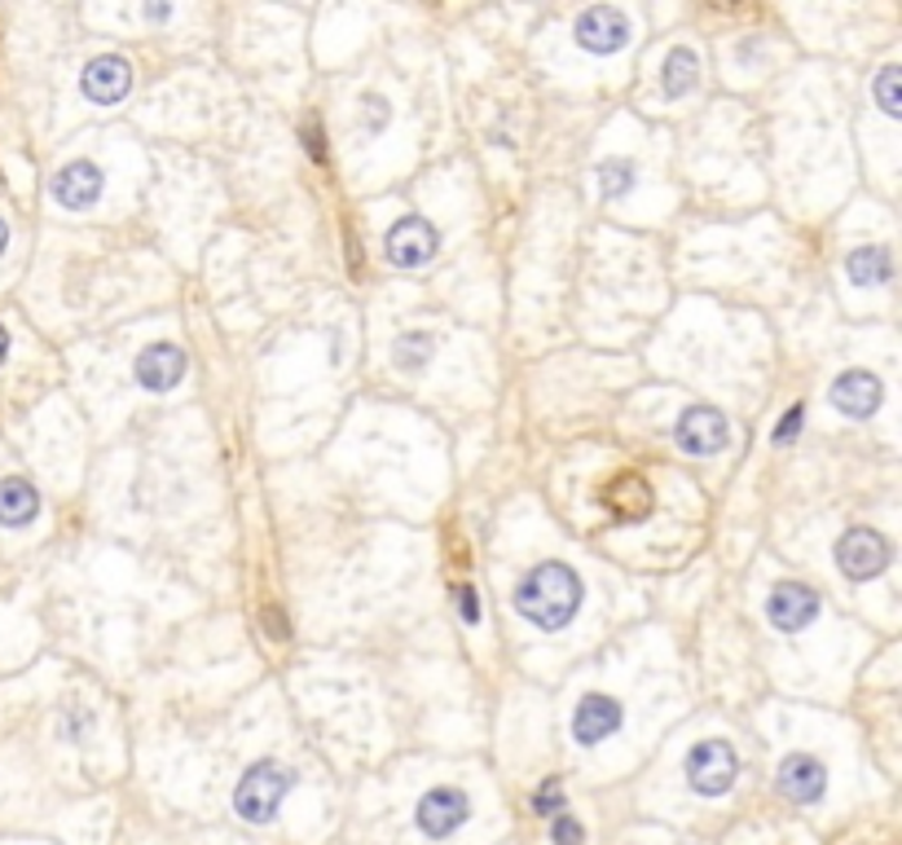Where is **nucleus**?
<instances>
[{"label": "nucleus", "mask_w": 902, "mask_h": 845, "mask_svg": "<svg viewBox=\"0 0 902 845\" xmlns=\"http://www.w3.org/2000/svg\"><path fill=\"white\" fill-rule=\"evenodd\" d=\"M581 595H585L581 577L568 569L564 560H547V564H533L520 577L511 604L538 630H564L568 621L577 616V607H581Z\"/></svg>", "instance_id": "nucleus-1"}, {"label": "nucleus", "mask_w": 902, "mask_h": 845, "mask_svg": "<svg viewBox=\"0 0 902 845\" xmlns=\"http://www.w3.org/2000/svg\"><path fill=\"white\" fill-rule=\"evenodd\" d=\"M287 793H291V771L278 762H255L233 788V811L247 824H269Z\"/></svg>", "instance_id": "nucleus-2"}, {"label": "nucleus", "mask_w": 902, "mask_h": 845, "mask_svg": "<svg viewBox=\"0 0 902 845\" xmlns=\"http://www.w3.org/2000/svg\"><path fill=\"white\" fill-rule=\"evenodd\" d=\"M740 775V757L726 740H700L691 753H686V784L700 793V797H722L731 793Z\"/></svg>", "instance_id": "nucleus-3"}, {"label": "nucleus", "mask_w": 902, "mask_h": 845, "mask_svg": "<svg viewBox=\"0 0 902 845\" xmlns=\"http://www.w3.org/2000/svg\"><path fill=\"white\" fill-rule=\"evenodd\" d=\"M726 441H731L726 414H718L713 405H691L678 419V450L691 454V459H713V454L726 450Z\"/></svg>", "instance_id": "nucleus-4"}, {"label": "nucleus", "mask_w": 902, "mask_h": 845, "mask_svg": "<svg viewBox=\"0 0 902 845\" xmlns=\"http://www.w3.org/2000/svg\"><path fill=\"white\" fill-rule=\"evenodd\" d=\"M836 564L850 582H868V577H881L885 564H890V542L876 533V529H850L841 542H836Z\"/></svg>", "instance_id": "nucleus-5"}, {"label": "nucleus", "mask_w": 902, "mask_h": 845, "mask_svg": "<svg viewBox=\"0 0 902 845\" xmlns=\"http://www.w3.org/2000/svg\"><path fill=\"white\" fill-rule=\"evenodd\" d=\"M414 819H419L423 837L445 842V837H453V833L471 819V797H467L462 788H432V793H423Z\"/></svg>", "instance_id": "nucleus-6"}, {"label": "nucleus", "mask_w": 902, "mask_h": 845, "mask_svg": "<svg viewBox=\"0 0 902 845\" xmlns=\"http://www.w3.org/2000/svg\"><path fill=\"white\" fill-rule=\"evenodd\" d=\"M437 247H441V239H437L432 221H423V217H405V221H397V225L388 230L383 255H388L397 269H419V264H428V260L437 255Z\"/></svg>", "instance_id": "nucleus-7"}, {"label": "nucleus", "mask_w": 902, "mask_h": 845, "mask_svg": "<svg viewBox=\"0 0 902 845\" xmlns=\"http://www.w3.org/2000/svg\"><path fill=\"white\" fill-rule=\"evenodd\" d=\"M630 40V18L612 4H594L585 13H577V44L590 53H617Z\"/></svg>", "instance_id": "nucleus-8"}, {"label": "nucleus", "mask_w": 902, "mask_h": 845, "mask_svg": "<svg viewBox=\"0 0 902 845\" xmlns=\"http://www.w3.org/2000/svg\"><path fill=\"white\" fill-rule=\"evenodd\" d=\"M102 185H107V181H102V168L76 159V163H67V168L53 177L49 199H53L58 208H67V212H84V208H93V203L102 199Z\"/></svg>", "instance_id": "nucleus-9"}, {"label": "nucleus", "mask_w": 902, "mask_h": 845, "mask_svg": "<svg viewBox=\"0 0 902 845\" xmlns=\"http://www.w3.org/2000/svg\"><path fill=\"white\" fill-rule=\"evenodd\" d=\"M621 723H625L621 701H612V696H603V692H590V696L577 705V714H572V740H577L581 748L603 744L608 735L621 731Z\"/></svg>", "instance_id": "nucleus-10"}, {"label": "nucleus", "mask_w": 902, "mask_h": 845, "mask_svg": "<svg viewBox=\"0 0 902 845\" xmlns=\"http://www.w3.org/2000/svg\"><path fill=\"white\" fill-rule=\"evenodd\" d=\"M766 616H771L775 630L801 634V630L819 616V595H814L810 586H801V582H780V586L771 591V600H766Z\"/></svg>", "instance_id": "nucleus-11"}, {"label": "nucleus", "mask_w": 902, "mask_h": 845, "mask_svg": "<svg viewBox=\"0 0 902 845\" xmlns=\"http://www.w3.org/2000/svg\"><path fill=\"white\" fill-rule=\"evenodd\" d=\"M881 396H885V388H881V379L868 374V370H845V374H836V383H832V410L845 414V419H868V414H876V410H881Z\"/></svg>", "instance_id": "nucleus-12"}, {"label": "nucleus", "mask_w": 902, "mask_h": 845, "mask_svg": "<svg viewBox=\"0 0 902 845\" xmlns=\"http://www.w3.org/2000/svg\"><path fill=\"white\" fill-rule=\"evenodd\" d=\"M828 788V766L814 753H789L780 766V793L796 806H814Z\"/></svg>", "instance_id": "nucleus-13"}, {"label": "nucleus", "mask_w": 902, "mask_h": 845, "mask_svg": "<svg viewBox=\"0 0 902 845\" xmlns=\"http://www.w3.org/2000/svg\"><path fill=\"white\" fill-rule=\"evenodd\" d=\"M80 89H84V98H89V102H98V107H114V102H119V98L132 89V67H128L123 58H114V53H107V58H93V62L84 67Z\"/></svg>", "instance_id": "nucleus-14"}, {"label": "nucleus", "mask_w": 902, "mask_h": 845, "mask_svg": "<svg viewBox=\"0 0 902 845\" xmlns=\"http://www.w3.org/2000/svg\"><path fill=\"white\" fill-rule=\"evenodd\" d=\"M186 379V353L177 344H150L141 358H137V383L146 392H168Z\"/></svg>", "instance_id": "nucleus-15"}, {"label": "nucleus", "mask_w": 902, "mask_h": 845, "mask_svg": "<svg viewBox=\"0 0 902 845\" xmlns=\"http://www.w3.org/2000/svg\"><path fill=\"white\" fill-rule=\"evenodd\" d=\"M40 515V493L22 476H4L0 481V524L4 529H27Z\"/></svg>", "instance_id": "nucleus-16"}, {"label": "nucleus", "mask_w": 902, "mask_h": 845, "mask_svg": "<svg viewBox=\"0 0 902 845\" xmlns=\"http://www.w3.org/2000/svg\"><path fill=\"white\" fill-rule=\"evenodd\" d=\"M845 273H850V282H859V286H885V282L894 278L890 247H854L850 260H845Z\"/></svg>", "instance_id": "nucleus-17"}, {"label": "nucleus", "mask_w": 902, "mask_h": 845, "mask_svg": "<svg viewBox=\"0 0 902 845\" xmlns=\"http://www.w3.org/2000/svg\"><path fill=\"white\" fill-rule=\"evenodd\" d=\"M700 80V62L691 49H674L665 58V71H661V84H665V98H686Z\"/></svg>", "instance_id": "nucleus-18"}, {"label": "nucleus", "mask_w": 902, "mask_h": 845, "mask_svg": "<svg viewBox=\"0 0 902 845\" xmlns=\"http://www.w3.org/2000/svg\"><path fill=\"white\" fill-rule=\"evenodd\" d=\"M397 365L401 370H423V365L432 362V353H437V335H428V331H410V335H401L397 340Z\"/></svg>", "instance_id": "nucleus-19"}, {"label": "nucleus", "mask_w": 902, "mask_h": 845, "mask_svg": "<svg viewBox=\"0 0 902 845\" xmlns=\"http://www.w3.org/2000/svg\"><path fill=\"white\" fill-rule=\"evenodd\" d=\"M599 177H603V194H608V199H621V194H630V185H634V163H608Z\"/></svg>", "instance_id": "nucleus-20"}, {"label": "nucleus", "mask_w": 902, "mask_h": 845, "mask_svg": "<svg viewBox=\"0 0 902 845\" xmlns=\"http://www.w3.org/2000/svg\"><path fill=\"white\" fill-rule=\"evenodd\" d=\"M533 811L547 815V819L564 815V784H560V779H547V784L533 793Z\"/></svg>", "instance_id": "nucleus-21"}, {"label": "nucleus", "mask_w": 902, "mask_h": 845, "mask_svg": "<svg viewBox=\"0 0 902 845\" xmlns=\"http://www.w3.org/2000/svg\"><path fill=\"white\" fill-rule=\"evenodd\" d=\"M876 102L885 115H899V67H885L876 76Z\"/></svg>", "instance_id": "nucleus-22"}, {"label": "nucleus", "mask_w": 902, "mask_h": 845, "mask_svg": "<svg viewBox=\"0 0 902 845\" xmlns=\"http://www.w3.org/2000/svg\"><path fill=\"white\" fill-rule=\"evenodd\" d=\"M551 842H555V845H581V842H585V828H581L572 815H555V819H551Z\"/></svg>", "instance_id": "nucleus-23"}, {"label": "nucleus", "mask_w": 902, "mask_h": 845, "mask_svg": "<svg viewBox=\"0 0 902 845\" xmlns=\"http://www.w3.org/2000/svg\"><path fill=\"white\" fill-rule=\"evenodd\" d=\"M388 120H392V107H388L383 98H365V111H361L365 132H383V128H388Z\"/></svg>", "instance_id": "nucleus-24"}, {"label": "nucleus", "mask_w": 902, "mask_h": 845, "mask_svg": "<svg viewBox=\"0 0 902 845\" xmlns=\"http://www.w3.org/2000/svg\"><path fill=\"white\" fill-rule=\"evenodd\" d=\"M453 604H458V612H462L467 625H480V600H475L471 586H453Z\"/></svg>", "instance_id": "nucleus-25"}, {"label": "nucleus", "mask_w": 902, "mask_h": 845, "mask_svg": "<svg viewBox=\"0 0 902 845\" xmlns=\"http://www.w3.org/2000/svg\"><path fill=\"white\" fill-rule=\"evenodd\" d=\"M801 419H805V410H801V405H792L789 414H784V419H780V432H775V445H789L792 436H796V432H801Z\"/></svg>", "instance_id": "nucleus-26"}, {"label": "nucleus", "mask_w": 902, "mask_h": 845, "mask_svg": "<svg viewBox=\"0 0 902 845\" xmlns=\"http://www.w3.org/2000/svg\"><path fill=\"white\" fill-rule=\"evenodd\" d=\"M89 731V714L80 710V705H71L67 714H62V735H71V740H80Z\"/></svg>", "instance_id": "nucleus-27"}, {"label": "nucleus", "mask_w": 902, "mask_h": 845, "mask_svg": "<svg viewBox=\"0 0 902 845\" xmlns=\"http://www.w3.org/2000/svg\"><path fill=\"white\" fill-rule=\"evenodd\" d=\"M264 625H273V638H287V621L278 607H264Z\"/></svg>", "instance_id": "nucleus-28"}, {"label": "nucleus", "mask_w": 902, "mask_h": 845, "mask_svg": "<svg viewBox=\"0 0 902 845\" xmlns=\"http://www.w3.org/2000/svg\"><path fill=\"white\" fill-rule=\"evenodd\" d=\"M4 358H9V331L0 326V365H4Z\"/></svg>", "instance_id": "nucleus-29"}, {"label": "nucleus", "mask_w": 902, "mask_h": 845, "mask_svg": "<svg viewBox=\"0 0 902 845\" xmlns=\"http://www.w3.org/2000/svg\"><path fill=\"white\" fill-rule=\"evenodd\" d=\"M9 247V225H4V217H0V251Z\"/></svg>", "instance_id": "nucleus-30"}]
</instances>
